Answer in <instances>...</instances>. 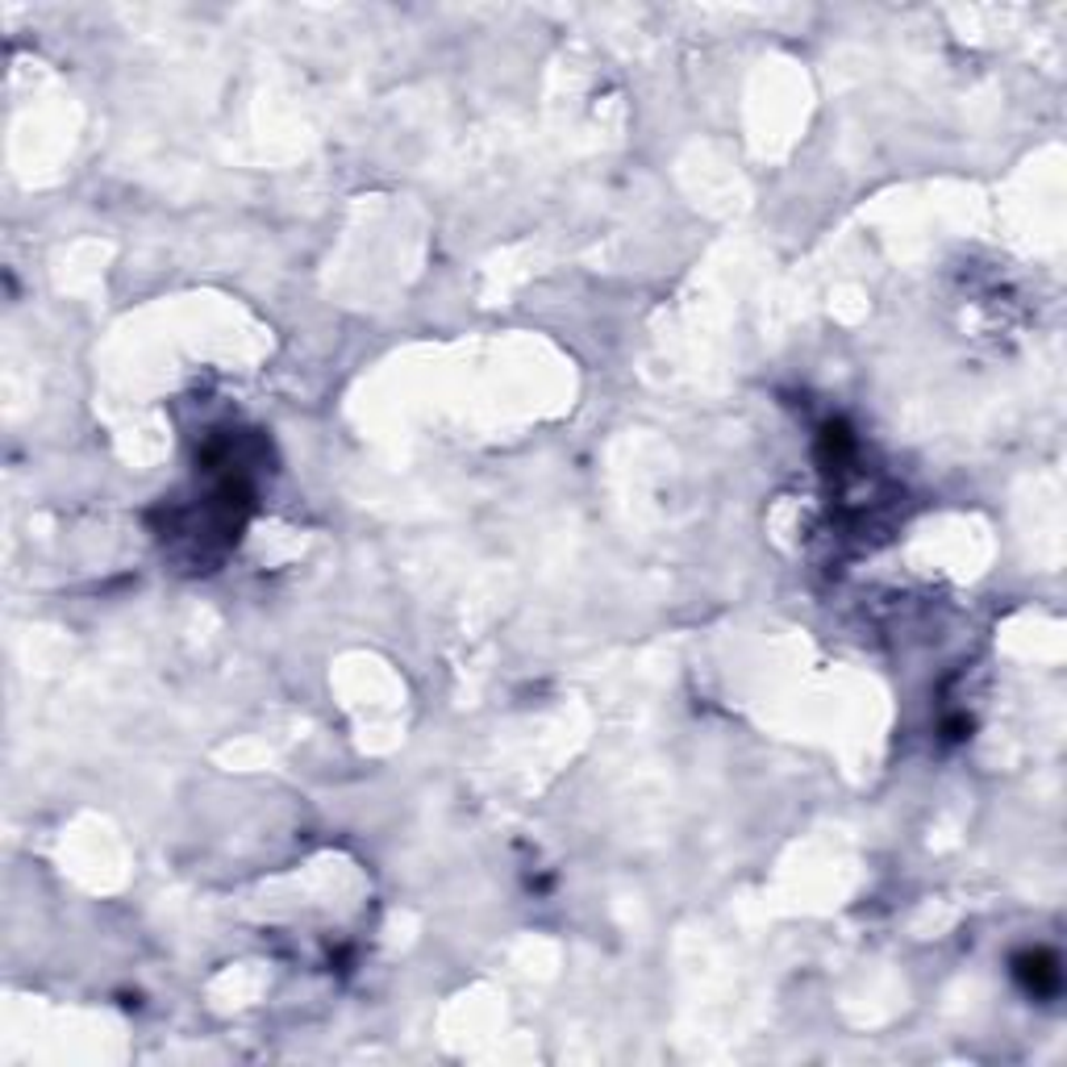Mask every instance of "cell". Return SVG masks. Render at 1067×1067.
I'll return each instance as SVG.
<instances>
[{
	"label": "cell",
	"mask_w": 1067,
	"mask_h": 1067,
	"mask_svg": "<svg viewBox=\"0 0 1067 1067\" xmlns=\"http://www.w3.org/2000/svg\"><path fill=\"white\" fill-rule=\"evenodd\" d=\"M1018 976L1021 984L1030 988L1035 997H1055L1059 992V959L1047 956V951H1035V956H1021L1018 959Z\"/></svg>",
	"instance_id": "6da1fadb"
}]
</instances>
